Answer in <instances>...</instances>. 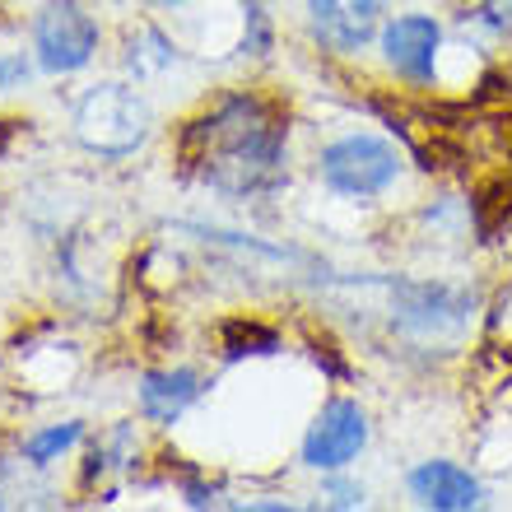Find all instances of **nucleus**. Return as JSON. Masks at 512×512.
Listing matches in <instances>:
<instances>
[{
	"instance_id": "obj_4",
	"label": "nucleus",
	"mask_w": 512,
	"mask_h": 512,
	"mask_svg": "<svg viewBox=\"0 0 512 512\" xmlns=\"http://www.w3.org/2000/svg\"><path fill=\"white\" fill-rule=\"evenodd\" d=\"M33 47L47 75H75L94 61L98 52V24L80 0H52L33 24Z\"/></svg>"
},
{
	"instance_id": "obj_3",
	"label": "nucleus",
	"mask_w": 512,
	"mask_h": 512,
	"mask_svg": "<svg viewBox=\"0 0 512 512\" xmlns=\"http://www.w3.org/2000/svg\"><path fill=\"white\" fill-rule=\"evenodd\" d=\"M317 173L336 196H354V201H368V196H382V191L401 177V154L391 140L382 135H345V140H331L317 159Z\"/></svg>"
},
{
	"instance_id": "obj_6",
	"label": "nucleus",
	"mask_w": 512,
	"mask_h": 512,
	"mask_svg": "<svg viewBox=\"0 0 512 512\" xmlns=\"http://www.w3.org/2000/svg\"><path fill=\"white\" fill-rule=\"evenodd\" d=\"M387 0H308V28L326 52L354 56L382 33Z\"/></svg>"
},
{
	"instance_id": "obj_13",
	"label": "nucleus",
	"mask_w": 512,
	"mask_h": 512,
	"mask_svg": "<svg viewBox=\"0 0 512 512\" xmlns=\"http://www.w3.org/2000/svg\"><path fill=\"white\" fill-rule=\"evenodd\" d=\"M24 80H28L24 56H0V89H19Z\"/></svg>"
},
{
	"instance_id": "obj_1",
	"label": "nucleus",
	"mask_w": 512,
	"mask_h": 512,
	"mask_svg": "<svg viewBox=\"0 0 512 512\" xmlns=\"http://www.w3.org/2000/svg\"><path fill=\"white\" fill-rule=\"evenodd\" d=\"M284 140H289L284 117L256 94H229L191 126L201 177L224 196H261L280 187Z\"/></svg>"
},
{
	"instance_id": "obj_7",
	"label": "nucleus",
	"mask_w": 512,
	"mask_h": 512,
	"mask_svg": "<svg viewBox=\"0 0 512 512\" xmlns=\"http://www.w3.org/2000/svg\"><path fill=\"white\" fill-rule=\"evenodd\" d=\"M382 61H387L401 80L410 84H433L438 70V47H443V28L433 14H396L391 24H382Z\"/></svg>"
},
{
	"instance_id": "obj_10",
	"label": "nucleus",
	"mask_w": 512,
	"mask_h": 512,
	"mask_svg": "<svg viewBox=\"0 0 512 512\" xmlns=\"http://www.w3.org/2000/svg\"><path fill=\"white\" fill-rule=\"evenodd\" d=\"M80 424H75V419H66V424H52V429H42V433H33V438H28L24 443V457L33 461V466H47V461H56L61 457V452H66V447H75L80 443Z\"/></svg>"
},
{
	"instance_id": "obj_9",
	"label": "nucleus",
	"mask_w": 512,
	"mask_h": 512,
	"mask_svg": "<svg viewBox=\"0 0 512 512\" xmlns=\"http://www.w3.org/2000/svg\"><path fill=\"white\" fill-rule=\"evenodd\" d=\"M196 396H201V373H191V368H163V373H145L140 378V410L154 424L182 419Z\"/></svg>"
},
{
	"instance_id": "obj_5",
	"label": "nucleus",
	"mask_w": 512,
	"mask_h": 512,
	"mask_svg": "<svg viewBox=\"0 0 512 512\" xmlns=\"http://www.w3.org/2000/svg\"><path fill=\"white\" fill-rule=\"evenodd\" d=\"M368 447V415L359 401H326L322 415L312 419L308 438H303V466L312 471H345L359 452Z\"/></svg>"
},
{
	"instance_id": "obj_2",
	"label": "nucleus",
	"mask_w": 512,
	"mask_h": 512,
	"mask_svg": "<svg viewBox=\"0 0 512 512\" xmlns=\"http://www.w3.org/2000/svg\"><path fill=\"white\" fill-rule=\"evenodd\" d=\"M149 126H154L149 103L126 84H94L75 108L80 145L94 149V154H108V159H122V154L145 145Z\"/></svg>"
},
{
	"instance_id": "obj_11",
	"label": "nucleus",
	"mask_w": 512,
	"mask_h": 512,
	"mask_svg": "<svg viewBox=\"0 0 512 512\" xmlns=\"http://www.w3.org/2000/svg\"><path fill=\"white\" fill-rule=\"evenodd\" d=\"M461 19H475V24H489L494 33L512 28V0H471Z\"/></svg>"
},
{
	"instance_id": "obj_14",
	"label": "nucleus",
	"mask_w": 512,
	"mask_h": 512,
	"mask_svg": "<svg viewBox=\"0 0 512 512\" xmlns=\"http://www.w3.org/2000/svg\"><path fill=\"white\" fill-rule=\"evenodd\" d=\"M163 5H182V0H163Z\"/></svg>"
},
{
	"instance_id": "obj_12",
	"label": "nucleus",
	"mask_w": 512,
	"mask_h": 512,
	"mask_svg": "<svg viewBox=\"0 0 512 512\" xmlns=\"http://www.w3.org/2000/svg\"><path fill=\"white\" fill-rule=\"evenodd\" d=\"M322 503H331V508H364V489L350 485V480H326Z\"/></svg>"
},
{
	"instance_id": "obj_8",
	"label": "nucleus",
	"mask_w": 512,
	"mask_h": 512,
	"mask_svg": "<svg viewBox=\"0 0 512 512\" xmlns=\"http://www.w3.org/2000/svg\"><path fill=\"white\" fill-rule=\"evenodd\" d=\"M410 499L433 512H471L485 503V489L457 461H419L410 471Z\"/></svg>"
}]
</instances>
